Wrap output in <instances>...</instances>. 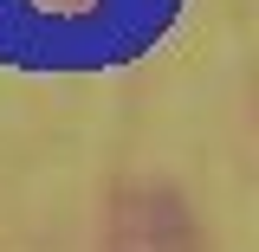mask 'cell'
<instances>
[{
	"mask_svg": "<svg viewBox=\"0 0 259 252\" xmlns=\"http://www.w3.org/2000/svg\"><path fill=\"white\" fill-rule=\"evenodd\" d=\"M104 252H201V239H194V220L182 207V194L143 181V188L117 194Z\"/></svg>",
	"mask_w": 259,
	"mask_h": 252,
	"instance_id": "obj_1",
	"label": "cell"
}]
</instances>
